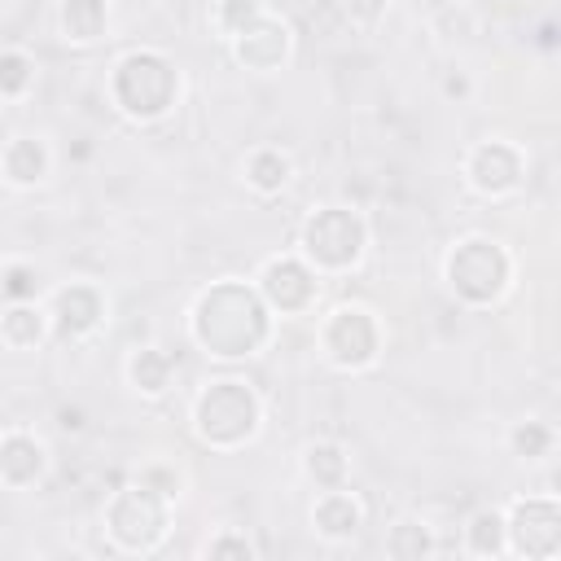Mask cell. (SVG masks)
<instances>
[{"mask_svg": "<svg viewBox=\"0 0 561 561\" xmlns=\"http://www.w3.org/2000/svg\"><path fill=\"white\" fill-rule=\"evenodd\" d=\"M193 333L210 355L237 359V355H250L267 337V311L254 289L228 280V285H215L210 294H202V302L193 311Z\"/></svg>", "mask_w": 561, "mask_h": 561, "instance_id": "6da1fadb", "label": "cell"}, {"mask_svg": "<svg viewBox=\"0 0 561 561\" xmlns=\"http://www.w3.org/2000/svg\"><path fill=\"white\" fill-rule=\"evenodd\" d=\"M114 101L131 118H158L175 101V70L158 53H131L114 70Z\"/></svg>", "mask_w": 561, "mask_h": 561, "instance_id": "7a4b0ae2", "label": "cell"}, {"mask_svg": "<svg viewBox=\"0 0 561 561\" xmlns=\"http://www.w3.org/2000/svg\"><path fill=\"white\" fill-rule=\"evenodd\" d=\"M259 425V399L245 381H215L197 399V434L215 447H237Z\"/></svg>", "mask_w": 561, "mask_h": 561, "instance_id": "3957f363", "label": "cell"}, {"mask_svg": "<svg viewBox=\"0 0 561 561\" xmlns=\"http://www.w3.org/2000/svg\"><path fill=\"white\" fill-rule=\"evenodd\" d=\"M167 530V504H162V491H153L149 482L140 486H127L118 491V500L110 504V535L131 548V552H145L162 539Z\"/></svg>", "mask_w": 561, "mask_h": 561, "instance_id": "277c9868", "label": "cell"}, {"mask_svg": "<svg viewBox=\"0 0 561 561\" xmlns=\"http://www.w3.org/2000/svg\"><path fill=\"white\" fill-rule=\"evenodd\" d=\"M302 250L320 263V267H351L364 250V224L359 215L342 210V206H324L307 219L302 228Z\"/></svg>", "mask_w": 561, "mask_h": 561, "instance_id": "5b68a950", "label": "cell"}, {"mask_svg": "<svg viewBox=\"0 0 561 561\" xmlns=\"http://www.w3.org/2000/svg\"><path fill=\"white\" fill-rule=\"evenodd\" d=\"M447 280H451V289H456L460 298H469V302H491V298L504 289V280H508V259H504V250L491 245V241H465V245H456V254L447 259Z\"/></svg>", "mask_w": 561, "mask_h": 561, "instance_id": "8992f818", "label": "cell"}, {"mask_svg": "<svg viewBox=\"0 0 561 561\" xmlns=\"http://www.w3.org/2000/svg\"><path fill=\"white\" fill-rule=\"evenodd\" d=\"M324 351L337 368H364L377 355V324L368 311L359 307H342L333 311V320L324 324Z\"/></svg>", "mask_w": 561, "mask_h": 561, "instance_id": "52a82bcc", "label": "cell"}, {"mask_svg": "<svg viewBox=\"0 0 561 561\" xmlns=\"http://www.w3.org/2000/svg\"><path fill=\"white\" fill-rule=\"evenodd\" d=\"M513 543L526 557H552L561 548V513L552 500H522L513 508Z\"/></svg>", "mask_w": 561, "mask_h": 561, "instance_id": "ba28073f", "label": "cell"}, {"mask_svg": "<svg viewBox=\"0 0 561 561\" xmlns=\"http://www.w3.org/2000/svg\"><path fill=\"white\" fill-rule=\"evenodd\" d=\"M232 39H237V57H241L250 70H272V66H280L285 53H289V31H285V22L263 18V13H259L245 31H237Z\"/></svg>", "mask_w": 561, "mask_h": 561, "instance_id": "9c48e42d", "label": "cell"}, {"mask_svg": "<svg viewBox=\"0 0 561 561\" xmlns=\"http://www.w3.org/2000/svg\"><path fill=\"white\" fill-rule=\"evenodd\" d=\"M469 180H473V188H482V193H508V188L522 180V158H517V149L504 145V140L478 145L473 158H469Z\"/></svg>", "mask_w": 561, "mask_h": 561, "instance_id": "30bf717a", "label": "cell"}, {"mask_svg": "<svg viewBox=\"0 0 561 561\" xmlns=\"http://www.w3.org/2000/svg\"><path fill=\"white\" fill-rule=\"evenodd\" d=\"M263 294H267V302L280 307V311H302V307L311 302V294H316V280H311V272H307L302 263L276 259V263H267V272H263Z\"/></svg>", "mask_w": 561, "mask_h": 561, "instance_id": "8fae6325", "label": "cell"}, {"mask_svg": "<svg viewBox=\"0 0 561 561\" xmlns=\"http://www.w3.org/2000/svg\"><path fill=\"white\" fill-rule=\"evenodd\" d=\"M96 320H101V294H96V289L70 285V289L57 294V329H61L66 337L88 333Z\"/></svg>", "mask_w": 561, "mask_h": 561, "instance_id": "7c38bea8", "label": "cell"}, {"mask_svg": "<svg viewBox=\"0 0 561 561\" xmlns=\"http://www.w3.org/2000/svg\"><path fill=\"white\" fill-rule=\"evenodd\" d=\"M359 504L346 495V491H337V486H329L320 500H316V526H320V535H329V539H346V535H355L359 530Z\"/></svg>", "mask_w": 561, "mask_h": 561, "instance_id": "4fadbf2b", "label": "cell"}, {"mask_svg": "<svg viewBox=\"0 0 561 561\" xmlns=\"http://www.w3.org/2000/svg\"><path fill=\"white\" fill-rule=\"evenodd\" d=\"M44 469V451H39V443L35 438H26V434H9V438H0V478L4 482H31L35 473Z\"/></svg>", "mask_w": 561, "mask_h": 561, "instance_id": "5bb4252c", "label": "cell"}, {"mask_svg": "<svg viewBox=\"0 0 561 561\" xmlns=\"http://www.w3.org/2000/svg\"><path fill=\"white\" fill-rule=\"evenodd\" d=\"M61 31L75 44H92L105 31V0H66L61 4Z\"/></svg>", "mask_w": 561, "mask_h": 561, "instance_id": "9a60e30c", "label": "cell"}, {"mask_svg": "<svg viewBox=\"0 0 561 561\" xmlns=\"http://www.w3.org/2000/svg\"><path fill=\"white\" fill-rule=\"evenodd\" d=\"M44 167H48V153H44L39 140H13L4 149V175L13 184H35L44 175Z\"/></svg>", "mask_w": 561, "mask_h": 561, "instance_id": "2e32d148", "label": "cell"}, {"mask_svg": "<svg viewBox=\"0 0 561 561\" xmlns=\"http://www.w3.org/2000/svg\"><path fill=\"white\" fill-rule=\"evenodd\" d=\"M245 180H250L259 193H276V188L289 180V162H285L276 149H259V153L245 162Z\"/></svg>", "mask_w": 561, "mask_h": 561, "instance_id": "e0dca14e", "label": "cell"}, {"mask_svg": "<svg viewBox=\"0 0 561 561\" xmlns=\"http://www.w3.org/2000/svg\"><path fill=\"white\" fill-rule=\"evenodd\" d=\"M167 377H171V355H167V351H153V346L136 351V359H131V381H136L145 394H158V390L167 386Z\"/></svg>", "mask_w": 561, "mask_h": 561, "instance_id": "ac0fdd59", "label": "cell"}, {"mask_svg": "<svg viewBox=\"0 0 561 561\" xmlns=\"http://www.w3.org/2000/svg\"><path fill=\"white\" fill-rule=\"evenodd\" d=\"M0 333H4V342H9V346H35V342L44 337V320H39V311H35V307L18 302V307L4 316Z\"/></svg>", "mask_w": 561, "mask_h": 561, "instance_id": "d6986e66", "label": "cell"}, {"mask_svg": "<svg viewBox=\"0 0 561 561\" xmlns=\"http://www.w3.org/2000/svg\"><path fill=\"white\" fill-rule=\"evenodd\" d=\"M307 473H311L320 486H342V473H346V456H342V447H333V443H316V447L307 451Z\"/></svg>", "mask_w": 561, "mask_h": 561, "instance_id": "ffe728a7", "label": "cell"}, {"mask_svg": "<svg viewBox=\"0 0 561 561\" xmlns=\"http://www.w3.org/2000/svg\"><path fill=\"white\" fill-rule=\"evenodd\" d=\"M469 548H473L478 557H495V552L504 548V522H500L495 513H478V517L469 522Z\"/></svg>", "mask_w": 561, "mask_h": 561, "instance_id": "44dd1931", "label": "cell"}, {"mask_svg": "<svg viewBox=\"0 0 561 561\" xmlns=\"http://www.w3.org/2000/svg\"><path fill=\"white\" fill-rule=\"evenodd\" d=\"M31 61L22 53H0V96H18L31 88Z\"/></svg>", "mask_w": 561, "mask_h": 561, "instance_id": "7402d4cb", "label": "cell"}, {"mask_svg": "<svg viewBox=\"0 0 561 561\" xmlns=\"http://www.w3.org/2000/svg\"><path fill=\"white\" fill-rule=\"evenodd\" d=\"M0 289H4L13 302H26V298H35V289H39V272L26 267V263H13V267H4Z\"/></svg>", "mask_w": 561, "mask_h": 561, "instance_id": "603a6c76", "label": "cell"}, {"mask_svg": "<svg viewBox=\"0 0 561 561\" xmlns=\"http://www.w3.org/2000/svg\"><path fill=\"white\" fill-rule=\"evenodd\" d=\"M386 548H390V557H421V552H430V535H425L421 526L403 522V526H394V530H390Z\"/></svg>", "mask_w": 561, "mask_h": 561, "instance_id": "cb8c5ba5", "label": "cell"}, {"mask_svg": "<svg viewBox=\"0 0 561 561\" xmlns=\"http://www.w3.org/2000/svg\"><path fill=\"white\" fill-rule=\"evenodd\" d=\"M513 447H517V456L535 460V456H543V451L552 447V434H548V425H539V421H526V425L513 434Z\"/></svg>", "mask_w": 561, "mask_h": 561, "instance_id": "d4e9b609", "label": "cell"}, {"mask_svg": "<svg viewBox=\"0 0 561 561\" xmlns=\"http://www.w3.org/2000/svg\"><path fill=\"white\" fill-rule=\"evenodd\" d=\"M254 18H259V4H254V0H224V9H219V26H224L228 35L245 31Z\"/></svg>", "mask_w": 561, "mask_h": 561, "instance_id": "484cf974", "label": "cell"}, {"mask_svg": "<svg viewBox=\"0 0 561 561\" xmlns=\"http://www.w3.org/2000/svg\"><path fill=\"white\" fill-rule=\"evenodd\" d=\"M210 557H241V561H250V543H245V539L224 535V539H215V543H210Z\"/></svg>", "mask_w": 561, "mask_h": 561, "instance_id": "4316f807", "label": "cell"}, {"mask_svg": "<svg viewBox=\"0 0 561 561\" xmlns=\"http://www.w3.org/2000/svg\"><path fill=\"white\" fill-rule=\"evenodd\" d=\"M351 13H355L359 22H377V18L386 13V0H351Z\"/></svg>", "mask_w": 561, "mask_h": 561, "instance_id": "83f0119b", "label": "cell"}, {"mask_svg": "<svg viewBox=\"0 0 561 561\" xmlns=\"http://www.w3.org/2000/svg\"><path fill=\"white\" fill-rule=\"evenodd\" d=\"M443 92H447V96H465V92H469V83H465L460 75H447V83H443Z\"/></svg>", "mask_w": 561, "mask_h": 561, "instance_id": "f1b7e54d", "label": "cell"}, {"mask_svg": "<svg viewBox=\"0 0 561 561\" xmlns=\"http://www.w3.org/2000/svg\"><path fill=\"white\" fill-rule=\"evenodd\" d=\"M61 425H66V430H79L83 421H79V412H61Z\"/></svg>", "mask_w": 561, "mask_h": 561, "instance_id": "f546056e", "label": "cell"}]
</instances>
